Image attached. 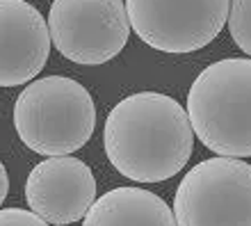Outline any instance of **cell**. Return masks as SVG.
Segmentation results:
<instances>
[{
	"label": "cell",
	"instance_id": "cell-4",
	"mask_svg": "<svg viewBox=\"0 0 251 226\" xmlns=\"http://www.w3.org/2000/svg\"><path fill=\"white\" fill-rule=\"evenodd\" d=\"M172 210L178 226H251V165L222 155L194 165Z\"/></svg>",
	"mask_w": 251,
	"mask_h": 226
},
{
	"label": "cell",
	"instance_id": "cell-5",
	"mask_svg": "<svg viewBox=\"0 0 251 226\" xmlns=\"http://www.w3.org/2000/svg\"><path fill=\"white\" fill-rule=\"evenodd\" d=\"M48 32L66 60L99 67L124 50L130 23L124 0H55Z\"/></svg>",
	"mask_w": 251,
	"mask_h": 226
},
{
	"label": "cell",
	"instance_id": "cell-6",
	"mask_svg": "<svg viewBox=\"0 0 251 226\" xmlns=\"http://www.w3.org/2000/svg\"><path fill=\"white\" fill-rule=\"evenodd\" d=\"M231 0H126L128 23L146 46L192 53L208 46L228 19Z\"/></svg>",
	"mask_w": 251,
	"mask_h": 226
},
{
	"label": "cell",
	"instance_id": "cell-7",
	"mask_svg": "<svg viewBox=\"0 0 251 226\" xmlns=\"http://www.w3.org/2000/svg\"><path fill=\"white\" fill-rule=\"evenodd\" d=\"M25 199L46 224L66 226L85 220L96 201V178L82 160L55 155L34 167L25 183Z\"/></svg>",
	"mask_w": 251,
	"mask_h": 226
},
{
	"label": "cell",
	"instance_id": "cell-1",
	"mask_svg": "<svg viewBox=\"0 0 251 226\" xmlns=\"http://www.w3.org/2000/svg\"><path fill=\"white\" fill-rule=\"evenodd\" d=\"M103 144L121 176L160 183L183 172L194 149V130L178 100L160 92H139L110 110Z\"/></svg>",
	"mask_w": 251,
	"mask_h": 226
},
{
	"label": "cell",
	"instance_id": "cell-3",
	"mask_svg": "<svg viewBox=\"0 0 251 226\" xmlns=\"http://www.w3.org/2000/svg\"><path fill=\"white\" fill-rule=\"evenodd\" d=\"M14 128L34 153L69 155L94 135L96 107L92 94L64 75L34 80L14 103Z\"/></svg>",
	"mask_w": 251,
	"mask_h": 226
},
{
	"label": "cell",
	"instance_id": "cell-10",
	"mask_svg": "<svg viewBox=\"0 0 251 226\" xmlns=\"http://www.w3.org/2000/svg\"><path fill=\"white\" fill-rule=\"evenodd\" d=\"M228 32L242 53L251 57V0H231L228 7Z\"/></svg>",
	"mask_w": 251,
	"mask_h": 226
},
{
	"label": "cell",
	"instance_id": "cell-8",
	"mask_svg": "<svg viewBox=\"0 0 251 226\" xmlns=\"http://www.w3.org/2000/svg\"><path fill=\"white\" fill-rule=\"evenodd\" d=\"M50 55L48 23L25 0H0V87L37 78Z\"/></svg>",
	"mask_w": 251,
	"mask_h": 226
},
{
	"label": "cell",
	"instance_id": "cell-9",
	"mask_svg": "<svg viewBox=\"0 0 251 226\" xmlns=\"http://www.w3.org/2000/svg\"><path fill=\"white\" fill-rule=\"evenodd\" d=\"M82 226H178L174 210L142 187H114L94 201Z\"/></svg>",
	"mask_w": 251,
	"mask_h": 226
},
{
	"label": "cell",
	"instance_id": "cell-2",
	"mask_svg": "<svg viewBox=\"0 0 251 226\" xmlns=\"http://www.w3.org/2000/svg\"><path fill=\"white\" fill-rule=\"evenodd\" d=\"M187 117L201 144L222 158L251 155V60L205 67L187 94Z\"/></svg>",
	"mask_w": 251,
	"mask_h": 226
},
{
	"label": "cell",
	"instance_id": "cell-11",
	"mask_svg": "<svg viewBox=\"0 0 251 226\" xmlns=\"http://www.w3.org/2000/svg\"><path fill=\"white\" fill-rule=\"evenodd\" d=\"M0 226H50L32 210L21 208H0Z\"/></svg>",
	"mask_w": 251,
	"mask_h": 226
},
{
	"label": "cell",
	"instance_id": "cell-12",
	"mask_svg": "<svg viewBox=\"0 0 251 226\" xmlns=\"http://www.w3.org/2000/svg\"><path fill=\"white\" fill-rule=\"evenodd\" d=\"M7 192H9V176H7L5 165L0 162V206H2V201H5Z\"/></svg>",
	"mask_w": 251,
	"mask_h": 226
}]
</instances>
